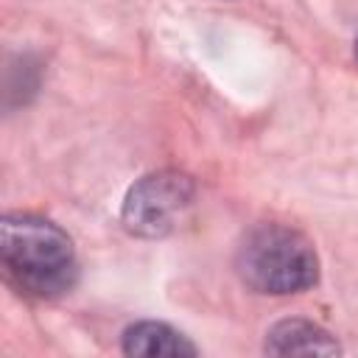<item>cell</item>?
<instances>
[{
  "label": "cell",
  "instance_id": "2",
  "mask_svg": "<svg viewBox=\"0 0 358 358\" xmlns=\"http://www.w3.org/2000/svg\"><path fill=\"white\" fill-rule=\"evenodd\" d=\"M238 274L260 294H296L319 280V257L299 229L260 224L238 249Z\"/></svg>",
  "mask_w": 358,
  "mask_h": 358
},
{
  "label": "cell",
  "instance_id": "1",
  "mask_svg": "<svg viewBox=\"0 0 358 358\" xmlns=\"http://www.w3.org/2000/svg\"><path fill=\"white\" fill-rule=\"evenodd\" d=\"M0 255L8 277L34 296H59L73 288L78 274L67 232L31 213H11L3 218Z\"/></svg>",
  "mask_w": 358,
  "mask_h": 358
},
{
  "label": "cell",
  "instance_id": "4",
  "mask_svg": "<svg viewBox=\"0 0 358 358\" xmlns=\"http://www.w3.org/2000/svg\"><path fill=\"white\" fill-rule=\"evenodd\" d=\"M268 355H336V338L308 319H282L266 333Z\"/></svg>",
  "mask_w": 358,
  "mask_h": 358
},
{
  "label": "cell",
  "instance_id": "6",
  "mask_svg": "<svg viewBox=\"0 0 358 358\" xmlns=\"http://www.w3.org/2000/svg\"><path fill=\"white\" fill-rule=\"evenodd\" d=\"M355 56H358V42H355Z\"/></svg>",
  "mask_w": 358,
  "mask_h": 358
},
{
  "label": "cell",
  "instance_id": "5",
  "mask_svg": "<svg viewBox=\"0 0 358 358\" xmlns=\"http://www.w3.org/2000/svg\"><path fill=\"white\" fill-rule=\"evenodd\" d=\"M123 352L143 358H185L199 347L165 322H137L123 333Z\"/></svg>",
  "mask_w": 358,
  "mask_h": 358
},
{
  "label": "cell",
  "instance_id": "3",
  "mask_svg": "<svg viewBox=\"0 0 358 358\" xmlns=\"http://www.w3.org/2000/svg\"><path fill=\"white\" fill-rule=\"evenodd\" d=\"M196 196V185L187 173L159 171L134 182L123 201V224L129 232L140 238H162L168 235L182 213L190 207Z\"/></svg>",
  "mask_w": 358,
  "mask_h": 358
}]
</instances>
